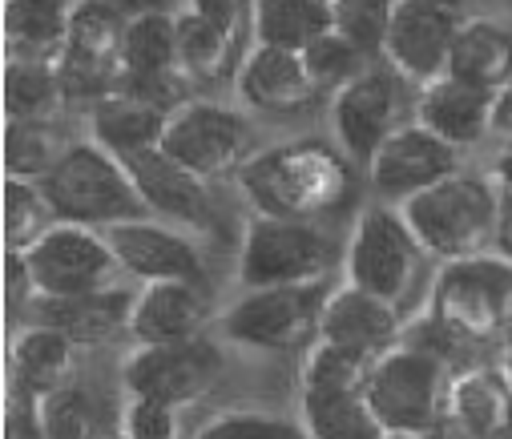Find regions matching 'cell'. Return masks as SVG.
Masks as SVG:
<instances>
[{
  "label": "cell",
  "mask_w": 512,
  "mask_h": 439,
  "mask_svg": "<svg viewBox=\"0 0 512 439\" xmlns=\"http://www.w3.org/2000/svg\"><path fill=\"white\" fill-rule=\"evenodd\" d=\"M379 355H363L319 339L303 363V391H363Z\"/></svg>",
  "instance_id": "32"
},
{
  "label": "cell",
  "mask_w": 512,
  "mask_h": 439,
  "mask_svg": "<svg viewBox=\"0 0 512 439\" xmlns=\"http://www.w3.org/2000/svg\"><path fill=\"white\" fill-rule=\"evenodd\" d=\"M331 13H335V33L343 41H351L371 61L383 57L396 0H331Z\"/></svg>",
  "instance_id": "34"
},
{
  "label": "cell",
  "mask_w": 512,
  "mask_h": 439,
  "mask_svg": "<svg viewBox=\"0 0 512 439\" xmlns=\"http://www.w3.org/2000/svg\"><path fill=\"white\" fill-rule=\"evenodd\" d=\"M166 109L134 97V93H109L97 101L93 109V141L105 145L113 158H125V154H138V150H154L162 145V133H166Z\"/></svg>",
  "instance_id": "23"
},
{
  "label": "cell",
  "mask_w": 512,
  "mask_h": 439,
  "mask_svg": "<svg viewBox=\"0 0 512 439\" xmlns=\"http://www.w3.org/2000/svg\"><path fill=\"white\" fill-rule=\"evenodd\" d=\"M178 69L186 81H198V85L226 81L234 69H242L234 57V33L218 29L214 21L198 13H182L178 17Z\"/></svg>",
  "instance_id": "27"
},
{
  "label": "cell",
  "mask_w": 512,
  "mask_h": 439,
  "mask_svg": "<svg viewBox=\"0 0 512 439\" xmlns=\"http://www.w3.org/2000/svg\"><path fill=\"white\" fill-rule=\"evenodd\" d=\"M238 93L250 109L271 113V117H299L323 97V89L315 85L303 53L267 49V45H254L250 57L242 61Z\"/></svg>",
  "instance_id": "16"
},
{
  "label": "cell",
  "mask_w": 512,
  "mask_h": 439,
  "mask_svg": "<svg viewBox=\"0 0 512 439\" xmlns=\"http://www.w3.org/2000/svg\"><path fill=\"white\" fill-rule=\"evenodd\" d=\"M121 41H125V21L105 0H77L69 9V45L65 49L121 61Z\"/></svg>",
  "instance_id": "35"
},
{
  "label": "cell",
  "mask_w": 512,
  "mask_h": 439,
  "mask_svg": "<svg viewBox=\"0 0 512 439\" xmlns=\"http://www.w3.org/2000/svg\"><path fill=\"white\" fill-rule=\"evenodd\" d=\"M190 13L214 21L218 29L226 33H238V21H242V0H190Z\"/></svg>",
  "instance_id": "40"
},
{
  "label": "cell",
  "mask_w": 512,
  "mask_h": 439,
  "mask_svg": "<svg viewBox=\"0 0 512 439\" xmlns=\"http://www.w3.org/2000/svg\"><path fill=\"white\" fill-rule=\"evenodd\" d=\"M456 170H460L456 145H448L444 137H436L424 125H400L367 166L371 190L388 202H400V206L408 198L424 194L428 186L452 178Z\"/></svg>",
  "instance_id": "13"
},
{
  "label": "cell",
  "mask_w": 512,
  "mask_h": 439,
  "mask_svg": "<svg viewBox=\"0 0 512 439\" xmlns=\"http://www.w3.org/2000/svg\"><path fill=\"white\" fill-rule=\"evenodd\" d=\"M5 210H9V218H5L9 250H17V254H25L29 246H37L57 226V214H53L45 190L37 182H29V178H13L5 186Z\"/></svg>",
  "instance_id": "33"
},
{
  "label": "cell",
  "mask_w": 512,
  "mask_h": 439,
  "mask_svg": "<svg viewBox=\"0 0 512 439\" xmlns=\"http://www.w3.org/2000/svg\"><path fill=\"white\" fill-rule=\"evenodd\" d=\"M496 258L512 266V186L500 182V214H496V238H492Z\"/></svg>",
  "instance_id": "41"
},
{
  "label": "cell",
  "mask_w": 512,
  "mask_h": 439,
  "mask_svg": "<svg viewBox=\"0 0 512 439\" xmlns=\"http://www.w3.org/2000/svg\"><path fill=\"white\" fill-rule=\"evenodd\" d=\"M460 25H464L460 9H448L440 0H396L383 57L400 77L428 85L448 73V57Z\"/></svg>",
  "instance_id": "12"
},
{
  "label": "cell",
  "mask_w": 512,
  "mask_h": 439,
  "mask_svg": "<svg viewBox=\"0 0 512 439\" xmlns=\"http://www.w3.org/2000/svg\"><path fill=\"white\" fill-rule=\"evenodd\" d=\"M37 186L45 190L57 222L109 230L117 222L150 218V206L142 202L130 170L97 141H73L69 154Z\"/></svg>",
  "instance_id": "3"
},
{
  "label": "cell",
  "mask_w": 512,
  "mask_h": 439,
  "mask_svg": "<svg viewBox=\"0 0 512 439\" xmlns=\"http://www.w3.org/2000/svg\"><path fill=\"white\" fill-rule=\"evenodd\" d=\"M25 266L41 299H73L113 286L117 258L105 234L73 222H57L37 246L25 250Z\"/></svg>",
  "instance_id": "9"
},
{
  "label": "cell",
  "mask_w": 512,
  "mask_h": 439,
  "mask_svg": "<svg viewBox=\"0 0 512 439\" xmlns=\"http://www.w3.org/2000/svg\"><path fill=\"white\" fill-rule=\"evenodd\" d=\"M492 113H496V93L492 89L456 81L448 73L428 81L416 97V125L432 129L436 137L456 145V150L476 145L492 129Z\"/></svg>",
  "instance_id": "19"
},
{
  "label": "cell",
  "mask_w": 512,
  "mask_h": 439,
  "mask_svg": "<svg viewBox=\"0 0 512 439\" xmlns=\"http://www.w3.org/2000/svg\"><path fill=\"white\" fill-rule=\"evenodd\" d=\"M121 439H125V435H121Z\"/></svg>",
  "instance_id": "47"
},
{
  "label": "cell",
  "mask_w": 512,
  "mask_h": 439,
  "mask_svg": "<svg viewBox=\"0 0 512 439\" xmlns=\"http://www.w3.org/2000/svg\"><path fill=\"white\" fill-rule=\"evenodd\" d=\"M500 439H512V427H508V431H504V435H500Z\"/></svg>",
  "instance_id": "46"
},
{
  "label": "cell",
  "mask_w": 512,
  "mask_h": 439,
  "mask_svg": "<svg viewBox=\"0 0 512 439\" xmlns=\"http://www.w3.org/2000/svg\"><path fill=\"white\" fill-rule=\"evenodd\" d=\"M162 150L202 182L226 178L246 166L250 125L242 113L214 101H182L166 117Z\"/></svg>",
  "instance_id": "7"
},
{
  "label": "cell",
  "mask_w": 512,
  "mask_h": 439,
  "mask_svg": "<svg viewBox=\"0 0 512 439\" xmlns=\"http://www.w3.org/2000/svg\"><path fill=\"white\" fill-rule=\"evenodd\" d=\"M396 331H400V311L359 286L335 290L319 319V339L363 351V355H383V347L396 339Z\"/></svg>",
  "instance_id": "20"
},
{
  "label": "cell",
  "mask_w": 512,
  "mask_h": 439,
  "mask_svg": "<svg viewBox=\"0 0 512 439\" xmlns=\"http://www.w3.org/2000/svg\"><path fill=\"white\" fill-rule=\"evenodd\" d=\"M440 5H448V9H460V5H464V0H440Z\"/></svg>",
  "instance_id": "45"
},
{
  "label": "cell",
  "mask_w": 512,
  "mask_h": 439,
  "mask_svg": "<svg viewBox=\"0 0 512 439\" xmlns=\"http://www.w3.org/2000/svg\"><path fill=\"white\" fill-rule=\"evenodd\" d=\"M121 166L130 170V178H134L142 202L150 206V214H162V218H170L178 226H210L206 182L194 178L190 170H182L162 145L125 154Z\"/></svg>",
  "instance_id": "17"
},
{
  "label": "cell",
  "mask_w": 512,
  "mask_h": 439,
  "mask_svg": "<svg viewBox=\"0 0 512 439\" xmlns=\"http://www.w3.org/2000/svg\"><path fill=\"white\" fill-rule=\"evenodd\" d=\"M5 37L13 57L57 65L69 45V9L61 0H9Z\"/></svg>",
  "instance_id": "25"
},
{
  "label": "cell",
  "mask_w": 512,
  "mask_h": 439,
  "mask_svg": "<svg viewBox=\"0 0 512 439\" xmlns=\"http://www.w3.org/2000/svg\"><path fill=\"white\" fill-rule=\"evenodd\" d=\"M134 299L138 295H125V290H113V286L89 290V295H73V299H41L37 327H53V331L69 335L73 343H101L117 327H130Z\"/></svg>",
  "instance_id": "21"
},
{
  "label": "cell",
  "mask_w": 512,
  "mask_h": 439,
  "mask_svg": "<svg viewBox=\"0 0 512 439\" xmlns=\"http://www.w3.org/2000/svg\"><path fill=\"white\" fill-rule=\"evenodd\" d=\"M400 210L428 254L444 262H468L492 250L496 214H500V182L456 170L452 178L408 198Z\"/></svg>",
  "instance_id": "2"
},
{
  "label": "cell",
  "mask_w": 512,
  "mask_h": 439,
  "mask_svg": "<svg viewBox=\"0 0 512 439\" xmlns=\"http://www.w3.org/2000/svg\"><path fill=\"white\" fill-rule=\"evenodd\" d=\"M448 77L500 93L512 81V33L492 21H464L448 57Z\"/></svg>",
  "instance_id": "24"
},
{
  "label": "cell",
  "mask_w": 512,
  "mask_h": 439,
  "mask_svg": "<svg viewBox=\"0 0 512 439\" xmlns=\"http://www.w3.org/2000/svg\"><path fill=\"white\" fill-rule=\"evenodd\" d=\"M73 359V339L53 331V327H29L17 343H13V367L25 391H33L37 399L65 387L61 375L69 371Z\"/></svg>",
  "instance_id": "29"
},
{
  "label": "cell",
  "mask_w": 512,
  "mask_h": 439,
  "mask_svg": "<svg viewBox=\"0 0 512 439\" xmlns=\"http://www.w3.org/2000/svg\"><path fill=\"white\" fill-rule=\"evenodd\" d=\"M388 439H432V435H416V431H388Z\"/></svg>",
  "instance_id": "44"
},
{
  "label": "cell",
  "mask_w": 512,
  "mask_h": 439,
  "mask_svg": "<svg viewBox=\"0 0 512 439\" xmlns=\"http://www.w3.org/2000/svg\"><path fill=\"white\" fill-rule=\"evenodd\" d=\"M198 439H307L303 427L275 419V415H259V411H230L210 419Z\"/></svg>",
  "instance_id": "38"
},
{
  "label": "cell",
  "mask_w": 512,
  "mask_h": 439,
  "mask_svg": "<svg viewBox=\"0 0 512 439\" xmlns=\"http://www.w3.org/2000/svg\"><path fill=\"white\" fill-rule=\"evenodd\" d=\"M496 182H504V186H512V141H508V150L496 158Z\"/></svg>",
  "instance_id": "43"
},
{
  "label": "cell",
  "mask_w": 512,
  "mask_h": 439,
  "mask_svg": "<svg viewBox=\"0 0 512 439\" xmlns=\"http://www.w3.org/2000/svg\"><path fill=\"white\" fill-rule=\"evenodd\" d=\"M206 319H210V299L202 282L166 278V282H146L138 290L130 331L138 343H186L198 339Z\"/></svg>",
  "instance_id": "18"
},
{
  "label": "cell",
  "mask_w": 512,
  "mask_h": 439,
  "mask_svg": "<svg viewBox=\"0 0 512 439\" xmlns=\"http://www.w3.org/2000/svg\"><path fill=\"white\" fill-rule=\"evenodd\" d=\"M65 89L57 77V65L45 61H21L13 57L5 69V101L13 121H53Z\"/></svg>",
  "instance_id": "30"
},
{
  "label": "cell",
  "mask_w": 512,
  "mask_h": 439,
  "mask_svg": "<svg viewBox=\"0 0 512 439\" xmlns=\"http://www.w3.org/2000/svg\"><path fill=\"white\" fill-rule=\"evenodd\" d=\"M222 375V351L210 339L186 343H142L125 363V391L138 399H162L182 407L210 391Z\"/></svg>",
  "instance_id": "10"
},
{
  "label": "cell",
  "mask_w": 512,
  "mask_h": 439,
  "mask_svg": "<svg viewBox=\"0 0 512 439\" xmlns=\"http://www.w3.org/2000/svg\"><path fill=\"white\" fill-rule=\"evenodd\" d=\"M174 435H178V415L170 403L130 395V407H125V439H174Z\"/></svg>",
  "instance_id": "39"
},
{
  "label": "cell",
  "mask_w": 512,
  "mask_h": 439,
  "mask_svg": "<svg viewBox=\"0 0 512 439\" xmlns=\"http://www.w3.org/2000/svg\"><path fill=\"white\" fill-rule=\"evenodd\" d=\"M254 41L267 49L307 53L319 37L335 33L331 0H250Z\"/></svg>",
  "instance_id": "22"
},
{
  "label": "cell",
  "mask_w": 512,
  "mask_h": 439,
  "mask_svg": "<svg viewBox=\"0 0 512 439\" xmlns=\"http://www.w3.org/2000/svg\"><path fill=\"white\" fill-rule=\"evenodd\" d=\"M492 129L512 137V81L496 93V113H492Z\"/></svg>",
  "instance_id": "42"
},
{
  "label": "cell",
  "mask_w": 512,
  "mask_h": 439,
  "mask_svg": "<svg viewBox=\"0 0 512 439\" xmlns=\"http://www.w3.org/2000/svg\"><path fill=\"white\" fill-rule=\"evenodd\" d=\"M69 154V141L57 133L53 121H13L9 125V174L41 182L61 158Z\"/></svg>",
  "instance_id": "31"
},
{
  "label": "cell",
  "mask_w": 512,
  "mask_h": 439,
  "mask_svg": "<svg viewBox=\"0 0 512 439\" xmlns=\"http://www.w3.org/2000/svg\"><path fill=\"white\" fill-rule=\"evenodd\" d=\"M238 178L263 214L311 222L343 198L351 174L347 162L335 150H327L323 141H291L250 158L238 170Z\"/></svg>",
  "instance_id": "1"
},
{
  "label": "cell",
  "mask_w": 512,
  "mask_h": 439,
  "mask_svg": "<svg viewBox=\"0 0 512 439\" xmlns=\"http://www.w3.org/2000/svg\"><path fill=\"white\" fill-rule=\"evenodd\" d=\"M400 113V73L388 65L363 69L351 85H343L331 97V125L351 162L371 166V158L383 150V141L396 133Z\"/></svg>",
  "instance_id": "11"
},
{
  "label": "cell",
  "mask_w": 512,
  "mask_h": 439,
  "mask_svg": "<svg viewBox=\"0 0 512 439\" xmlns=\"http://www.w3.org/2000/svg\"><path fill=\"white\" fill-rule=\"evenodd\" d=\"M440 359L428 347L383 351L367 375V403L388 431L428 435L440 423Z\"/></svg>",
  "instance_id": "5"
},
{
  "label": "cell",
  "mask_w": 512,
  "mask_h": 439,
  "mask_svg": "<svg viewBox=\"0 0 512 439\" xmlns=\"http://www.w3.org/2000/svg\"><path fill=\"white\" fill-rule=\"evenodd\" d=\"M303 61H307V69H311V77H315V85H319L323 93H339V89L351 85L363 69L375 65L371 57H363V53H359L351 41H343L339 33L319 37V41L303 53Z\"/></svg>",
  "instance_id": "37"
},
{
  "label": "cell",
  "mask_w": 512,
  "mask_h": 439,
  "mask_svg": "<svg viewBox=\"0 0 512 439\" xmlns=\"http://www.w3.org/2000/svg\"><path fill=\"white\" fill-rule=\"evenodd\" d=\"M37 419H41L45 439H101L97 407L77 387H57V391L41 395Z\"/></svg>",
  "instance_id": "36"
},
{
  "label": "cell",
  "mask_w": 512,
  "mask_h": 439,
  "mask_svg": "<svg viewBox=\"0 0 512 439\" xmlns=\"http://www.w3.org/2000/svg\"><path fill=\"white\" fill-rule=\"evenodd\" d=\"M512 299V266L504 258L452 262L440 286V311L464 335H492Z\"/></svg>",
  "instance_id": "15"
},
{
  "label": "cell",
  "mask_w": 512,
  "mask_h": 439,
  "mask_svg": "<svg viewBox=\"0 0 512 439\" xmlns=\"http://www.w3.org/2000/svg\"><path fill=\"white\" fill-rule=\"evenodd\" d=\"M117 266L142 282H166V278H190L202 282V258L186 234L174 226H162L154 218H134L101 230Z\"/></svg>",
  "instance_id": "14"
},
{
  "label": "cell",
  "mask_w": 512,
  "mask_h": 439,
  "mask_svg": "<svg viewBox=\"0 0 512 439\" xmlns=\"http://www.w3.org/2000/svg\"><path fill=\"white\" fill-rule=\"evenodd\" d=\"M331 266V246L311 222L259 214L246 230L238 274L250 290L287 286V282H319Z\"/></svg>",
  "instance_id": "8"
},
{
  "label": "cell",
  "mask_w": 512,
  "mask_h": 439,
  "mask_svg": "<svg viewBox=\"0 0 512 439\" xmlns=\"http://www.w3.org/2000/svg\"><path fill=\"white\" fill-rule=\"evenodd\" d=\"M121 77H170L178 69V17L166 13H138L125 21L121 41Z\"/></svg>",
  "instance_id": "28"
},
{
  "label": "cell",
  "mask_w": 512,
  "mask_h": 439,
  "mask_svg": "<svg viewBox=\"0 0 512 439\" xmlns=\"http://www.w3.org/2000/svg\"><path fill=\"white\" fill-rule=\"evenodd\" d=\"M327 282H287V286H259L242 295L226 315L222 331L234 343L259 347V351H287L319 331L327 307Z\"/></svg>",
  "instance_id": "6"
},
{
  "label": "cell",
  "mask_w": 512,
  "mask_h": 439,
  "mask_svg": "<svg viewBox=\"0 0 512 439\" xmlns=\"http://www.w3.org/2000/svg\"><path fill=\"white\" fill-rule=\"evenodd\" d=\"M307 439H388L363 391H303Z\"/></svg>",
  "instance_id": "26"
},
{
  "label": "cell",
  "mask_w": 512,
  "mask_h": 439,
  "mask_svg": "<svg viewBox=\"0 0 512 439\" xmlns=\"http://www.w3.org/2000/svg\"><path fill=\"white\" fill-rule=\"evenodd\" d=\"M424 246L408 226L404 210L367 206L347 242V286H359L367 295L400 307L420 274Z\"/></svg>",
  "instance_id": "4"
}]
</instances>
